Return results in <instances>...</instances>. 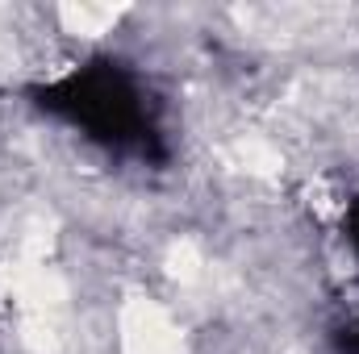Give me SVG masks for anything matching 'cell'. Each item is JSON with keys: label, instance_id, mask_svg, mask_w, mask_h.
<instances>
[{"label": "cell", "instance_id": "cell-1", "mask_svg": "<svg viewBox=\"0 0 359 354\" xmlns=\"http://www.w3.org/2000/svg\"><path fill=\"white\" fill-rule=\"evenodd\" d=\"M42 104L109 146H130L151 134L147 96L138 88V80L117 63H88L63 76L59 84L42 92Z\"/></svg>", "mask_w": 359, "mask_h": 354}, {"label": "cell", "instance_id": "cell-2", "mask_svg": "<svg viewBox=\"0 0 359 354\" xmlns=\"http://www.w3.org/2000/svg\"><path fill=\"white\" fill-rule=\"evenodd\" d=\"M343 354H359V317L355 321H347V330H343Z\"/></svg>", "mask_w": 359, "mask_h": 354}]
</instances>
